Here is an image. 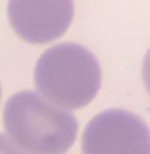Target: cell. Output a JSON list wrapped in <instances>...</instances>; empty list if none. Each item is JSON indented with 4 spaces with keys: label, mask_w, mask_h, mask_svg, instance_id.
<instances>
[{
    "label": "cell",
    "mask_w": 150,
    "mask_h": 154,
    "mask_svg": "<svg viewBox=\"0 0 150 154\" xmlns=\"http://www.w3.org/2000/svg\"><path fill=\"white\" fill-rule=\"evenodd\" d=\"M74 20V0H8V22L20 39L45 45L63 37Z\"/></svg>",
    "instance_id": "277c9868"
},
{
    "label": "cell",
    "mask_w": 150,
    "mask_h": 154,
    "mask_svg": "<svg viewBox=\"0 0 150 154\" xmlns=\"http://www.w3.org/2000/svg\"><path fill=\"white\" fill-rule=\"evenodd\" d=\"M0 98H2V88H0Z\"/></svg>",
    "instance_id": "52a82bcc"
},
{
    "label": "cell",
    "mask_w": 150,
    "mask_h": 154,
    "mask_svg": "<svg viewBox=\"0 0 150 154\" xmlns=\"http://www.w3.org/2000/svg\"><path fill=\"white\" fill-rule=\"evenodd\" d=\"M4 129L26 154H64L76 140L78 121L37 92L23 90L4 105Z\"/></svg>",
    "instance_id": "6da1fadb"
},
{
    "label": "cell",
    "mask_w": 150,
    "mask_h": 154,
    "mask_svg": "<svg viewBox=\"0 0 150 154\" xmlns=\"http://www.w3.org/2000/svg\"><path fill=\"white\" fill-rule=\"evenodd\" d=\"M142 82H144V88L150 94V49L146 51L144 55V60H142Z\"/></svg>",
    "instance_id": "8992f818"
},
{
    "label": "cell",
    "mask_w": 150,
    "mask_h": 154,
    "mask_svg": "<svg viewBox=\"0 0 150 154\" xmlns=\"http://www.w3.org/2000/svg\"><path fill=\"white\" fill-rule=\"evenodd\" d=\"M37 94L63 109L86 107L101 86V66L96 55L78 43L49 47L35 63Z\"/></svg>",
    "instance_id": "7a4b0ae2"
},
{
    "label": "cell",
    "mask_w": 150,
    "mask_h": 154,
    "mask_svg": "<svg viewBox=\"0 0 150 154\" xmlns=\"http://www.w3.org/2000/svg\"><path fill=\"white\" fill-rule=\"evenodd\" d=\"M0 154H26L18 144H14L8 137L0 135Z\"/></svg>",
    "instance_id": "5b68a950"
},
{
    "label": "cell",
    "mask_w": 150,
    "mask_h": 154,
    "mask_svg": "<svg viewBox=\"0 0 150 154\" xmlns=\"http://www.w3.org/2000/svg\"><path fill=\"white\" fill-rule=\"evenodd\" d=\"M84 154H150V129L125 109L98 113L82 135Z\"/></svg>",
    "instance_id": "3957f363"
}]
</instances>
